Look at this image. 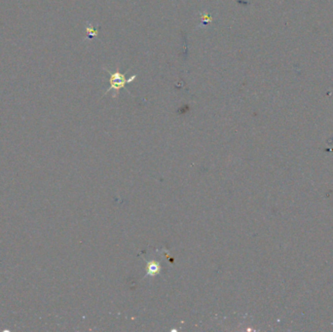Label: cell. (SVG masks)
I'll return each mask as SVG.
<instances>
[{
	"label": "cell",
	"mask_w": 333,
	"mask_h": 332,
	"mask_svg": "<svg viewBox=\"0 0 333 332\" xmlns=\"http://www.w3.org/2000/svg\"><path fill=\"white\" fill-rule=\"evenodd\" d=\"M86 31H87V37L90 38V39L97 35V30L92 25H91V24H88V25H87Z\"/></svg>",
	"instance_id": "7a4b0ae2"
},
{
	"label": "cell",
	"mask_w": 333,
	"mask_h": 332,
	"mask_svg": "<svg viewBox=\"0 0 333 332\" xmlns=\"http://www.w3.org/2000/svg\"><path fill=\"white\" fill-rule=\"evenodd\" d=\"M104 69L110 74V79H109L110 87H109V89L105 92V95H106L108 92H110V91H114V95H113L114 97H117L120 89H126L125 86H126L127 84L130 83V82H133L134 80H136V75L135 74V75L130 76L129 79H127L123 73H121V72L119 71L118 66H117V70H116L115 72L110 71V70H108L106 67H105ZM126 91H128V89H126Z\"/></svg>",
	"instance_id": "6da1fadb"
},
{
	"label": "cell",
	"mask_w": 333,
	"mask_h": 332,
	"mask_svg": "<svg viewBox=\"0 0 333 332\" xmlns=\"http://www.w3.org/2000/svg\"><path fill=\"white\" fill-rule=\"evenodd\" d=\"M147 270H148V274L149 275L154 276L159 272V266L156 263H154V262H151V263H149Z\"/></svg>",
	"instance_id": "3957f363"
},
{
	"label": "cell",
	"mask_w": 333,
	"mask_h": 332,
	"mask_svg": "<svg viewBox=\"0 0 333 332\" xmlns=\"http://www.w3.org/2000/svg\"><path fill=\"white\" fill-rule=\"evenodd\" d=\"M200 15H201L202 21H203V24H204V25H208V24H209V23L213 22V19H211L210 16L208 15L207 12H202Z\"/></svg>",
	"instance_id": "277c9868"
}]
</instances>
